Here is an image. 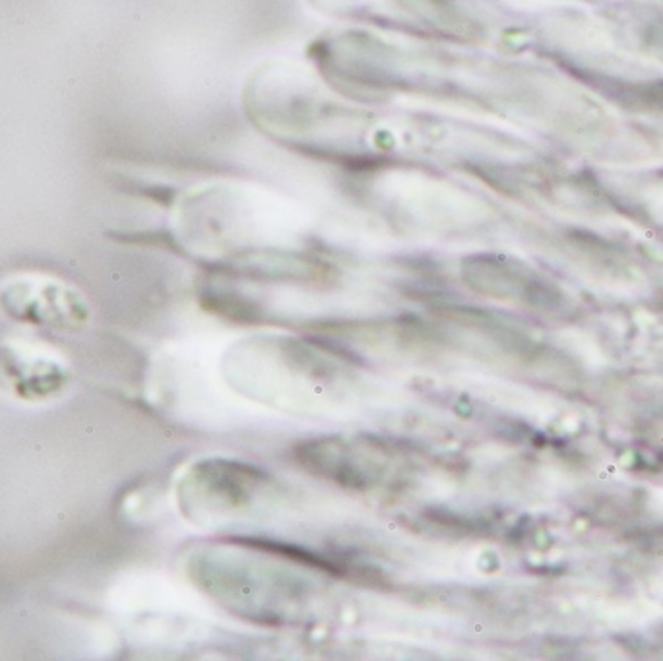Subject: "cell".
Wrapping results in <instances>:
<instances>
[{"instance_id": "1", "label": "cell", "mask_w": 663, "mask_h": 661, "mask_svg": "<svg viewBox=\"0 0 663 661\" xmlns=\"http://www.w3.org/2000/svg\"><path fill=\"white\" fill-rule=\"evenodd\" d=\"M0 299L10 317L51 328H78L88 314L72 287L45 276L12 278L4 283Z\"/></svg>"}, {"instance_id": "2", "label": "cell", "mask_w": 663, "mask_h": 661, "mask_svg": "<svg viewBox=\"0 0 663 661\" xmlns=\"http://www.w3.org/2000/svg\"><path fill=\"white\" fill-rule=\"evenodd\" d=\"M68 369L61 355L39 345H0V386L26 399H47L64 388Z\"/></svg>"}]
</instances>
